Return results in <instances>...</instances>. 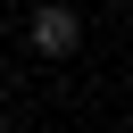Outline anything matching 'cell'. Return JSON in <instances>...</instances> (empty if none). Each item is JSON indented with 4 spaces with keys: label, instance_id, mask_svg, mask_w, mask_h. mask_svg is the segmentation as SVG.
<instances>
[{
    "label": "cell",
    "instance_id": "obj_1",
    "mask_svg": "<svg viewBox=\"0 0 133 133\" xmlns=\"http://www.w3.org/2000/svg\"><path fill=\"white\" fill-rule=\"evenodd\" d=\"M25 42H33L42 58H66V50L83 42V17H75L66 0H42V8H33V25H25Z\"/></svg>",
    "mask_w": 133,
    "mask_h": 133
}]
</instances>
